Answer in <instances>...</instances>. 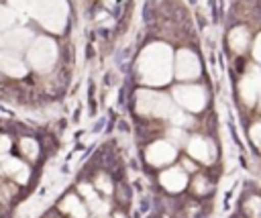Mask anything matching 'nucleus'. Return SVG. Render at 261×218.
<instances>
[{
    "label": "nucleus",
    "mask_w": 261,
    "mask_h": 218,
    "mask_svg": "<svg viewBox=\"0 0 261 218\" xmlns=\"http://www.w3.org/2000/svg\"><path fill=\"white\" fill-rule=\"evenodd\" d=\"M175 100L188 110H202L206 104V94L196 86H179L175 88Z\"/></svg>",
    "instance_id": "nucleus-1"
},
{
    "label": "nucleus",
    "mask_w": 261,
    "mask_h": 218,
    "mask_svg": "<svg viewBox=\"0 0 261 218\" xmlns=\"http://www.w3.org/2000/svg\"><path fill=\"white\" fill-rule=\"evenodd\" d=\"M57 212H59L61 216H65V218H86L88 212H90V208H88V204H86L84 198H82V200L77 198V192H71V194H67V196L59 202Z\"/></svg>",
    "instance_id": "nucleus-2"
},
{
    "label": "nucleus",
    "mask_w": 261,
    "mask_h": 218,
    "mask_svg": "<svg viewBox=\"0 0 261 218\" xmlns=\"http://www.w3.org/2000/svg\"><path fill=\"white\" fill-rule=\"evenodd\" d=\"M147 159L149 163L153 165H163V163H169L175 159V147L169 145V143H163V141H157L149 147L147 151Z\"/></svg>",
    "instance_id": "nucleus-3"
},
{
    "label": "nucleus",
    "mask_w": 261,
    "mask_h": 218,
    "mask_svg": "<svg viewBox=\"0 0 261 218\" xmlns=\"http://www.w3.org/2000/svg\"><path fill=\"white\" fill-rule=\"evenodd\" d=\"M186 183H188L186 171L179 167H171V169L161 173V185L169 192H181L186 187Z\"/></svg>",
    "instance_id": "nucleus-4"
},
{
    "label": "nucleus",
    "mask_w": 261,
    "mask_h": 218,
    "mask_svg": "<svg viewBox=\"0 0 261 218\" xmlns=\"http://www.w3.org/2000/svg\"><path fill=\"white\" fill-rule=\"evenodd\" d=\"M200 73V65L198 59L190 53V51H181L177 55V75L179 77H194Z\"/></svg>",
    "instance_id": "nucleus-5"
},
{
    "label": "nucleus",
    "mask_w": 261,
    "mask_h": 218,
    "mask_svg": "<svg viewBox=\"0 0 261 218\" xmlns=\"http://www.w3.org/2000/svg\"><path fill=\"white\" fill-rule=\"evenodd\" d=\"M188 155L196 161H202V163H208L212 159V151H210V145L202 139V137H194L190 139L188 143Z\"/></svg>",
    "instance_id": "nucleus-6"
},
{
    "label": "nucleus",
    "mask_w": 261,
    "mask_h": 218,
    "mask_svg": "<svg viewBox=\"0 0 261 218\" xmlns=\"http://www.w3.org/2000/svg\"><path fill=\"white\" fill-rule=\"evenodd\" d=\"M257 92H259V77H257V73H249L241 81V96H243V100L247 104H255Z\"/></svg>",
    "instance_id": "nucleus-7"
},
{
    "label": "nucleus",
    "mask_w": 261,
    "mask_h": 218,
    "mask_svg": "<svg viewBox=\"0 0 261 218\" xmlns=\"http://www.w3.org/2000/svg\"><path fill=\"white\" fill-rule=\"evenodd\" d=\"M18 153H20L22 159H27V161L33 163L39 157L41 147H39V143L33 137H22V139H18Z\"/></svg>",
    "instance_id": "nucleus-8"
},
{
    "label": "nucleus",
    "mask_w": 261,
    "mask_h": 218,
    "mask_svg": "<svg viewBox=\"0 0 261 218\" xmlns=\"http://www.w3.org/2000/svg\"><path fill=\"white\" fill-rule=\"evenodd\" d=\"M94 187H96V192L98 194H102V196H112L114 194V187H116V183L112 181V177L106 173V171H98V175L94 177Z\"/></svg>",
    "instance_id": "nucleus-9"
},
{
    "label": "nucleus",
    "mask_w": 261,
    "mask_h": 218,
    "mask_svg": "<svg viewBox=\"0 0 261 218\" xmlns=\"http://www.w3.org/2000/svg\"><path fill=\"white\" fill-rule=\"evenodd\" d=\"M247 43H249V35H247V29H243V26H237V29L230 33V47H232L234 51H243V49L247 47Z\"/></svg>",
    "instance_id": "nucleus-10"
},
{
    "label": "nucleus",
    "mask_w": 261,
    "mask_h": 218,
    "mask_svg": "<svg viewBox=\"0 0 261 218\" xmlns=\"http://www.w3.org/2000/svg\"><path fill=\"white\" fill-rule=\"evenodd\" d=\"M0 67H2L6 73H10V75H22V73H24L22 65H20L16 59H10L8 55H0Z\"/></svg>",
    "instance_id": "nucleus-11"
},
{
    "label": "nucleus",
    "mask_w": 261,
    "mask_h": 218,
    "mask_svg": "<svg viewBox=\"0 0 261 218\" xmlns=\"http://www.w3.org/2000/svg\"><path fill=\"white\" fill-rule=\"evenodd\" d=\"M245 210H247V214H249L251 218H261V200H259L257 196L249 198L247 204H245Z\"/></svg>",
    "instance_id": "nucleus-12"
},
{
    "label": "nucleus",
    "mask_w": 261,
    "mask_h": 218,
    "mask_svg": "<svg viewBox=\"0 0 261 218\" xmlns=\"http://www.w3.org/2000/svg\"><path fill=\"white\" fill-rule=\"evenodd\" d=\"M192 189H194L198 196H204V194L210 189L208 179H206L204 175H196V177H194V181H192Z\"/></svg>",
    "instance_id": "nucleus-13"
},
{
    "label": "nucleus",
    "mask_w": 261,
    "mask_h": 218,
    "mask_svg": "<svg viewBox=\"0 0 261 218\" xmlns=\"http://www.w3.org/2000/svg\"><path fill=\"white\" fill-rule=\"evenodd\" d=\"M112 198L116 200V204L124 206V204H126V200H128V196H126V187H124L122 183H116V187H114V194H112Z\"/></svg>",
    "instance_id": "nucleus-14"
},
{
    "label": "nucleus",
    "mask_w": 261,
    "mask_h": 218,
    "mask_svg": "<svg viewBox=\"0 0 261 218\" xmlns=\"http://www.w3.org/2000/svg\"><path fill=\"white\" fill-rule=\"evenodd\" d=\"M251 139H253V143L261 149V122H255V124L251 126Z\"/></svg>",
    "instance_id": "nucleus-15"
},
{
    "label": "nucleus",
    "mask_w": 261,
    "mask_h": 218,
    "mask_svg": "<svg viewBox=\"0 0 261 218\" xmlns=\"http://www.w3.org/2000/svg\"><path fill=\"white\" fill-rule=\"evenodd\" d=\"M181 169H184L186 173H194V171L198 169V165H196L190 157H181Z\"/></svg>",
    "instance_id": "nucleus-16"
},
{
    "label": "nucleus",
    "mask_w": 261,
    "mask_h": 218,
    "mask_svg": "<svg viewBox=\"0 0 261 218\" xmlns=\"http://www.w3.org/2000/svg\"><path fill=\"white\" fill-rule=\"evenodd\" d=\"M255 57L261 61V37L255 41Z\"/></svg>",
    "instance_id": "nucleus-17"
}]
</instances>
